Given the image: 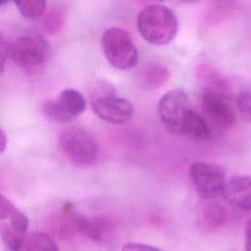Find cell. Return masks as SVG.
I'll return each instance as SVG.
<instances>
[{
  "label": "cell",
  "mask_w": 251,
  "mask_h": 251,
  "mask_svg": "<svg viewBox=\"0 0 251 251\" xmlns=\"http://www.w3.org/2000/svg\"><path fill=\"white\" fill-rule=\"evenodd\" d=\"M136 24L139 34L153 45L170 43L178 27L175 13L162 5H151L142 9L137 16Z\"/></svg>",
  "instance_id": "1"
},
{
  "label": "cell",
  "mask_w": 251,
  "mask_h": 251,
  "mask_svg": "<svg viewBox=\"0 0 251 251\" xmlns=\"http://www.w3.org/2000/svg\"><path fill=\"white\" fill-rule=\"evenodd\" d=\"M12 60L25 73L38 74L51 57L49 43L38 33H26L10 45Z\"/></svg>",
  "instance_id": "2"
},
{
  "label": "cell",
  "mask_w": 251,
  "mask_h": 251,
  "mask_svg": "<svg viewBox=\"0 0 251 251\" xmlns=\"http://www.w3.org/2000/svg\"><path fill=\"white\" fill-rule=\"evenodd\" d=\"M101 45L107 61L114 68L126 71L137 64V49L125 29L115 26L107 28L102 35Z\"/></svg>",
  "instance_id": "3"
},
{
  "label": "cell",
  "mask_w": 251,
  "mask_h": 251,
  "mask_svg": "<svg viewBox=\"0 0 251 251\" xmlns=\"http://www.w3.org/2000/svg\"><path fill=\"white\" fill-rule=\"evenodd\" d=\"M58 141L62 152L78 166H90L97 159L98 145L87 129L75 126L66 128L59 134Z\"/></svg>",
  "instance_id": "4"
},
{
  "label": "cell",
  "mask_w": 251,
  "mask_h": 251,
  "mask_svg": "<svg viewBox=\"0 0 251 251\" xmlns=\"http://www.w3.org/2000/svg\"><path fill=\"white\" fill-rule=\"evenodd\" d=\"M189 176L201 198L212 200L223 195L226 181L225 170L220 165L195 162L190 166Z\"/></svg>",
  "instance_id": "5"
},
{
  "label": "cell",
  "mask_w": 251,
  "mask_h": 251,
  "mask_svg": "<svg viewBox=\"0 0 251 251\" xmlns=\"http://www.w3.org/2000/svg\"><path fill=\"white\" fill-rule=\"evenodd\" d=\"M86 100L76 89H64L56 100H48L42 106V111L50 120L69 122L84 112Z\"/></svg>",
  "instance_id": "6"
},
{
  "label": "cell",
  "mask_w": 251,
  "mask_h": 251,
  "mask_svg": "<svg viewBox=\"0 0 251 251\" xmlns=\"http://www.w3.org/2000/svg\"><path fill=\"white\" fill-rule=\"evenodd\" d=\"M188 110L187 96L181 89L168 91L161 97L158 104L162 124L174 134H178L180 123Z\"/></svg>",
  "instance_id": "7"
},
{
  "label": "cell",
  "mask_w": 251,
  "mask_h": 251,
  "mask_svg": "<svg viewBox=\"0 0 251 251\" xmlns=\"http://www.w3.org/2000/svg\"><path fill=\"white\" fill-rule=\"evenodd\" d=\"M92 110L102 120L112 124L127 123L133 115L129 101L114 95H107L91 101Z\"/></svg>",
  "instance_id": "8"
},
{
  "label": "cell",
  "mask_w": 251,
  "mask_h": 251,
  "mask_svg": "<svg viewBox=\"0 0 251 251\" xmlns=\"http://www.w3.org/2000/svg\"><path fill=\"white\" fill-rule=\"evenodd\" d=\"M195 79L202 92L214 94L225 99L231 96V88L227 79L214 66L203 63L194 70Z\"/></svg>",
  "instance_id": "9"
},
{
  "label": "cell",
  "mask_w": 251,
  "mask_h": 251,
  "mask_svg": "<svg viewBox=\"0 0 251 251\" xmlns=\"http://www.w3.org/2000/svg\"><path fill=\"white\" fill-rule=\"evenodd\" d=\"M201 106L206 116L219 127L229 128L236 121L234 111L225 98L202 92Z\"/></svg>",
  "instance_id": "10"
},
{
  "label": "cell",
  "mask_w": 251,
  "mask_h": 251,
  "mask_svg": "<svg viewBox=\"0 0 251 251\" xmlns=\"http://www.w3.org/2000/svg\"><path fill=\"white\" fill-rule=\"evenodd\" d=\"M223 196L232 206L243 210H251V176H236L226 182Z\"/></svg>",
  "instance_id": "11"
},
{
  "label": "cell",
  "mask_w": 251,
  "mask_h": 251,
  "mask_svg": "<svg viewBox=\"0 0 251 251\" xmlns=\"http://www.w3.org/2000/svg\"><path fill=\"white\" fill-rule=\"evenodd\" d=\"M75 230L94 241H102L113 229L112 222L105 217L89 218L75 215Z\"/></svg>",
  "instance_id": "12"
},
{
  "label": "cell",
  "mask_w": 251,
  "mask_h": 251,
  "mask_svg": "<svg viewBox=\"0 0 251 251\" xmlns=\"http://www.w3.org/2000/svg\"><path fill=\"white\" fill-rule=\"evenodd\" d=\"M0 220L1 227L25 236L28 226L26 216L3 195L0 198Z\"/></svg>",
  "instance_id": "13"
},
{
  "label": "cell",
  "mask_w": 251,
  "mask_h": 251,
  "mask_svg": "<svg viewBox=\"0 0 251 251\" xmlns=\"http://www.w3.org/2000/svg\"><path fill=\"white\" fill-rule=\"evenodd\" d=\"M227 218L228 211L223 204L209 200L199 211L198 224L205 230H214L222 226Z\"/></svg>",
  "instance_id": "14"
},
{
  "label": "cell",
  "mask_w": 251,
  "mask_h": 251,
  "mask_svg": "<svg viewBox=\"0 0 251 251\" xmlns=\"http://www.w3.org/2000/svg\"><path fill=\"white\" fill-rule=\"evenodd\" d=\"M178 134L193 140L202 141L210 137V128L201 115L188 110L180 123Z\"/></svg>",
  "instance_id": "15"
},
{
  "label": "cell",
  "mask_w": 251,
  "mask_h": 251,
  "mask_svg": "<svg viewBox=\"0 0 251 251\" xmlns=\"http://www.w3.org/2000/svg\"><path fill=\"white\" fill-rule=\"evenodd\" d=\"M170 77L169 69L160 63H148L139 74L141 85L146 89H157L167 82Z\"/></svg>",
  "instance_id": "16"
},
{
  "label": "cell",
  "mask_w": 251,
  "mask_h": 251,
  "mask_svg": "<svg viewBox=\"0 0 251 251\" xmlns=\"http://www.w3.org/2000/svg\"><path fill=\"white\" fill-rule=\"evenodd\" d=\"M25 251H59L53 238L44 232H32L25 242Z\"/></svg>",
  "instance_id": "17"
},
{
  "label": "cell",
  "mask_w": 251,
  "mask_h": 251,
  "mask_svg": "<svg viewBox=\"0 0 251 251\" xmlns=\"http://www.w3.org/2000/svg\"><path fill=\"white\" fill-rule=\"evenodd\" d=\"M18 10L26 19H37L44 15L45 0H14Z\"/></svg>",
  "instance_id": "18"
},
{
  "label": "cell",
  "mask_w": 251,
  "mask_h": 251,
  "mask_svg": "<svg viewBox=\"0 0 251 251\" xmlns=\"http://www.w3.org/2000/svg\"><path fill=\"white\" fill-rule=\"evenodd\" d=\"M64 12L59 8H52L43 18V28L46 30V32L50 34H56L62 29L64 25Z\"/></svg>",
  "instance_id": "19"
},
{
  "label": "cell",
  "mask_w": 251,
  "mask_h": 251,
  "mask_svg": "<svg viewBox=\"0 0 251 251\" xmlns=\"http://www.w3.org/2000/svg\"><path fill=\"white\" fill-rule=\"evenodd\" d=\"M237 107L241 116L251 122V91H242L238 94Z\"/></svg>",
  "instance_id": "20"
},
{
  "label": "cell",
  "mask_w": 251,
  "mask_h": 251,
  "mask_svg": "<svg viewBox=\"0 0 251 251\" xmlns=\"http://www.w3.org/2000/svg\"><path fill=\"white\" fill-rule=\"evenodd\" d=\"M114 94H116L115 88L110 83L105 81H99L95 83L90 90L91 101L107 95H114Z\"/></svg>",
  "instance_id": "21"
},
{
  "label": "cell",
  "mask_w": 251,
  "mask_h": 251,
  "mask_svg": "<svg viewBox=\"0 0 251 251\" xmlns=\"http://www.w3.org/2000/svg\"><path fill=\"white\" fill-rule=\"evenodd\" d=\"M122 251H161L159 248L138 242H127L123 245Z\"/></svg>",
  "instance_id": "22"
},
{
  "label": "cell",
  "mask_w": 251,
  "mask_h": 251,
  "mask_svg": "<svg viewBox=\"0 0 251 251\" xmlns=\"http://www.w3.org/2000/svg\"><path fill=\"white\" fill-rule=\"evenodd\" d=\"M10 56V45H8L7 42H5L4 39L1 40V72H4L5 64Z\"/></svg>",
  "instance_id": "23"
},
{
  "label": "cell",
  "mask_w": 251,
  "mask_h": 251,
  "mask_svg": "<svg viewBox=\"0 0 251 251\" xmlns=\"http://www.w3.org/2000/svg\"><path fill=\"white\" fill-rule=\"evenodd\" d=\"M244 243L245 251H251V219L248 220L244 227Z\"/></svg>",
  "instance_id": "24"
},
{
  "label": "cell",
  "mask_w": 251,
  "mask_h": 251,
  "mask_svg": "<svg viewBox=\"0 0 251 251\" xmlns=\"http://www.w3.org/2000/svg\"><path fill=\"white\" fill-rule=\"evenodd\" d=\"M7 146V135L3 129H1L0 133V151L4 152L5 148Z\"/></svg>",
  "instance_id": "25"
},
{
  "label": "cell",
  "mask_w": 251,
  "mask_h": 251,
  "mask_svg": "<svg viewBox=\"0 0 251 251\" xmlns=\"http://www.w3.org/2000/svg\"><path fill=\"white\" fill-rule=\"evenodd\" d=\"M8 1H9V0H1V1H0V3H1V6L5 5V4H6Z\"/></svg>",
  "instance_id": "26"
},
{
  "label": "cell",
  "mask_w": 251,
  "mask_h": 251,
  "mask_svg": "<svg viewBox=\"0 0 251 251\" xmlns=\"http://www.w3.org/2000/svg\"><path fill=\"white\" fill-rule=\"evenodd\" d=\"M180 1H182V2H194V1H196V0H180Z\"/></svg>",
  "instance_id": "27"
},
{
  "label": "cell",
  "mask_w": 251,
  "mask_h": 251,
  "mask_svg": "<svg viewBox=\"0 0 251 251\" xmlns=\"http://www.w3.org/2000/svg\"><path fill=\"white\" fill-rule=\"evenodd\" d=\"M218 1H231V0H218Z\"/></svg>",
  "instance_id": "28"
},
{
  "label": "cell",
  "mask_w": 251,
  "mask_h": 251,
  "mask_svg": "<svg viewBox=\"0 0 251 251\" xmlns=\"http://www.w3.org/2000/svg\"><path fill=\"white\" fill-rule=\"evenodd\" d=\"M151 1H163V0H151Z\"/></svg>",
  "instance_id": "29"
}]
</instances>
